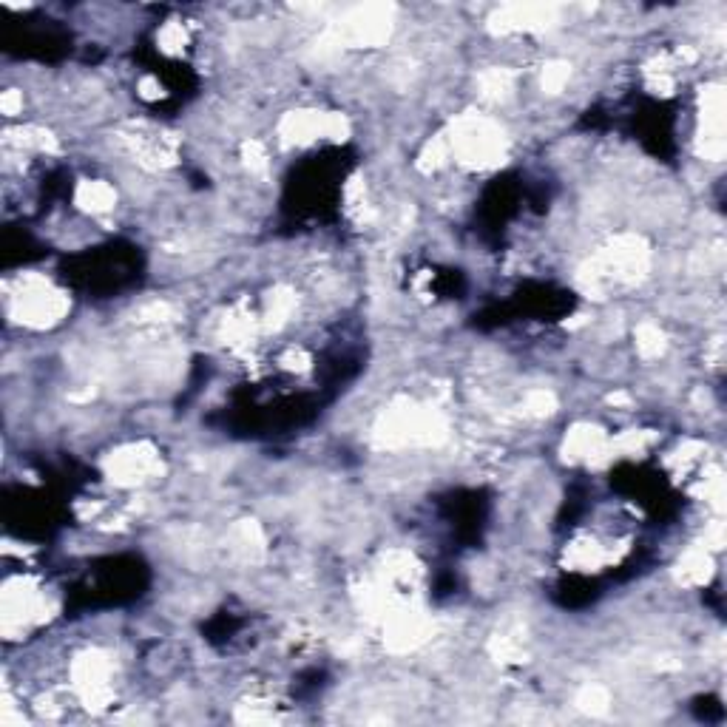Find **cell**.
I'll return each instance as SVG.
<instances>
[{
  "label": "cell",
  "mask_w": 727,
  "mask_h": 727,
  "mask_svg": "<svg viewBox=\"0 0 727 727\" xmlns=\"http://www.w3.org/2000/svg\"><path fill=\"white\" fill-rule=\"evenodd\" d=\"M634 338H637V353L642 358H657L665 350V333L659 330L657 324H651V321L639 324L637 336Z\"/></svg>",
  "instance_id": "5b68a950"
},
{
  "label": "cell",
  "mask_w": 727,
  "mask_h": 727,
  "mask_svg": "<svg viewBox=\"0 0 727 727\" xmlns=\"http://www.w3.org/2000/svg\"><path fill=\"white\" fill-rule=\"evenodd\" d=\"M74 202L80 211L91 213V216H103V213L117 208V191L114 185H108L106 179H83L74 191Z\"/></svg>",
  "instance_id": "3957f363"
},
{
  "label": "cell",
  "mask_w": 727,
  "mask_h": 727,
  "mask_svg": "<svg viewBox=\"0 0 727 727\" xmlns=\"http://www.w3.org/2000/svg\"><path fill=\"white\" fill-rule=\"evenodd\" d=\"M66 313L69 296L49 279L26 273L15 282H6V316L12 321H20L32 330H46L66 319Z\"/></svg>",
  "instance_id": "6da1fadb"
},
{
  "label": "cell",
  "mask_w": 727,
  "mask_h": 727,
  "mask_svg": "<svg viewBox=\"0 0 727 727\" xmlns=\"http://www.w3.org/2000/svg\"><path fill=\"white\" fill-rule=\"evenodd\" d=\"M710 571H713V554L708 546H699L685 551V557L676 566V580L682 586H705L710 580Z\"/></svg>",
  "instance_id": "277c9868"
},
{
  "label": "cell",
  "mask_w": 727,
  "mask_h": 727,
  "mask_svg": "<svg viewBox=\"0 0 727 727\" xmlns=\"http://www.w3.org/2000/svg\"><path fill=\"white\" fill-rule=\"evenodd\" d=\"M108 478L123 486H137L160 469V455L145 444H131L117 449V455L108 458Z\"/></svg>",
  "instance_id": "7a4b0ae2"
}]
</instances>
